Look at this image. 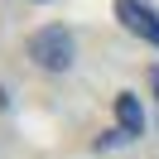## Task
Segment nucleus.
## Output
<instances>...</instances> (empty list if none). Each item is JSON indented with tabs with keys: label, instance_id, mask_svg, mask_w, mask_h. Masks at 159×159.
Wrapping results in <instances>:
<instances>
[{
	"label": "nucleus",
	"instance_id": "nucleus-3",
	"mask_svg": "<svg viewBox=\"0 0 159 159\" xmlns=\"http://www.w3.org/2000/svg\"><path fill=\"white\" fill-rule=\"evenodd\" d=\"M145 135V106L135 92H116V140H140Z\"/></svg>",
	"mask_w": 159,
	"mask_h": 159
},
{
	"label": "nucleus",
	"instance_id": "nucleus-4",
	"mask_svg": "<svg viewBox=\"0 0 159 159\" xmlns=\"http://www.w3.org/2000/svg\"><path fill=\"white\" fill-rule=\"evenodd\" d=\"M149 82H154V92H159V68H154V72H149Z\"/></svg>",
	"mask_w": 159,
	"mask_h": 159
},
{
	"label": "nucleus",
	"instance_id": "nucleus-2",
	"mask_svg": "<svg viewBox=\"0 0 159 159\" xmlns=\"http://www.w3.org/2000/svg\"><path fill=\"white\" fill-rule=\"evenodd\" d=\"M116 20H120V29L135 34L140 43L159 48V10L149 0H116Z\"/></svg>",
	"mask_w": 159,
	"mask_h": 159
},
{
	"label": "nucleus",
	"instance_id": "nucleus-1",
	"mask_svg": "<svg viewBox=\"0 0 159 159\" xmlns=\"http://www.w3.org/2000/svg\"><path fill=\"white\" fill-rule=\"evenodd\" d=\"M24 48H29V58L39 63L43 72H68L72 58H77V39H72L68 24H43V29H34Z\"/></svg>",
	"mask_w": 159,
	"mask_h": 159
}]
</instances>
